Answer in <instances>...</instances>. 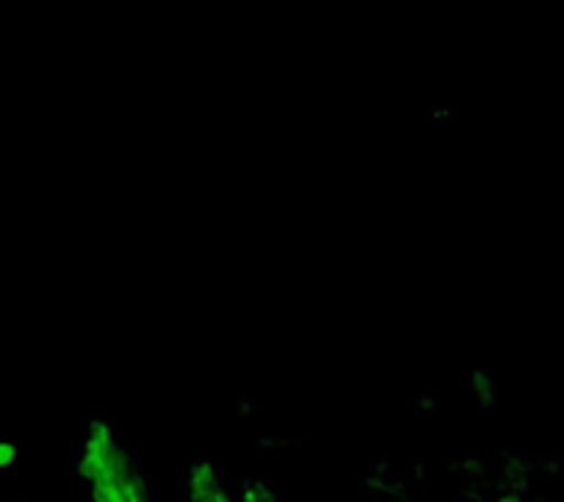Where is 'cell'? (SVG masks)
Returning a JSON list of instances; mask_svg holds the SVG:
<instances>
[{
    "label": "cell",
    "instance_id": "6da1fadb",
    "mask_svg": "<svg viewBox=\"0 0 564 502\" xmlns=\"http://www.w3.org/2000/svg\"><path fill=\"white\" fill-rule=\"evenodd\" d=\"M74 467L88 482L91 502H153L144 476L130 452L118 444L109 423H88Z\"/></svg>",
    "mask_w": 564,
    "mask_h": 502
},
{
    "label": "cell",
    "instance_id": "7a4b0ae2",
    "mask_svg": "<svg viewBox=\"0 0 564 502\" xmlns=\"http://www.w3.org/2000/svg\"><path fill=\"white\" fill-rule=\"evenodd\" d=\"M18 461V444L15 440H0V470H7Z\"/></svg>",
    "mask_w": 564,
    "mask_h": 502
},
{
    "label": "cell",
    "instance_id": "3957f363",
    "mask_svg": "<svg viewBox=\"0 0 564 502\" xmlns=\"http://www.w3.org/2000/svg\"><path fill=\"white\" fill-rule=\"evenodd\" d=\"M497 502H520V496H514V493H502Z\"/></svg>",
    "mask_w": 564,
    "mask_h": 502
},
{
    "label": "cell",
    "instance_id": "277c9868",
    "mask_svg": "<svg viewBox=\"0 0 564 502\" xmlns=\"http://www.w3.org/2000/svg\"><path fill=\"white\" fill-rule=\"evenodd\" d=\"M18 502H30V500H18Z\"/></svg>",
    "mask_w": 564,
    "mask_h": 502
}]
</instances>
